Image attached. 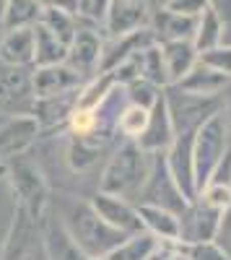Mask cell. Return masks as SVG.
I'll list each match as a JSON object with an SVG mask.
<instances>
[{
  "label": "cell",
  "instance_id": "cell-42",
  "mask_svg": "<svg viewBox=\"0 0 231 260\" xmlns=\"http://www.w3.org/2000/svg\"><path fill=\"white\" fill-rule=\"evenodd\" d=\"M86 260H109V257H86Z\"/></svg>",
  "mask_w": 231,
  "mask_h": 260
},
{
  "label": "cell",
  "instance_id": "cell-35",
  "mask_svg": "<svg viewBox=\"0 0 231 260\" xmlns=\"http://www.w3.org/2000/svg\"><path fill=\"white\" fill-rule=\"evenodd\" d=\"M216 242L223 247V252L231 257V206L223 211L221 216V224H218V232H216Z\"/></svg>",
  "mask_w": 231,
  "mask_h": 260
},
{
  "label": "cell",
  "instance_id": "cell-13",
  "mask_svg": "<svg viewBox=\"0 0 231 260\" xmlns=\"http://www.w3.org/2000/svg\"><path fill=\"white\" fill-rule=\"evenodd\" d=\"M39 120L34 115H11L0 122V156L6 161L24 154L39 136Z\"/></svg>",
  "mask_w": 231,
  "mask_h": 260
},
{
  "label": "cell",
  "instance_id": "cell-40",
  "mask_svg": "<svg viewBox=\"0 0 231 260\" xmlns=\"http://www.w3.org/2000/svg\"><path fill=\"white\" fill-rule=\"evenodd\" d=\"M6 175H8V161L0 156V177H6Z\"/></svg>",
  "mask_w": 231,
  "mask_h": 260
},
{
  "label": "cell",
  "instance_id": "cell-5",
  "mask_svg": "<svg viewBox=\"0 0 231 260\" xmlns=\"http://www.w3.org/2000/svg\"><path fill=\"white\" fill-rule=\"evenodd\" d=\"M140 203H153V206H164L174 213H182L190 201L184 198V192L179 190L177 180L172 177L169 164H166V151H153L151 154V172H148V180H145L140 195H138Z\"/></svg>",
  "mask_w": 231,
  "mask_h": 260
},
{
  "label": "cell",
  "instance_id": "cell-18",
  "mask_svg": "<svg viewBox=\"0 0 231 260\" xmlns=\"http://www.w3.org/2000/svg\"><path fill=\"white\" fill-rule=\"evenodd\" d=\"M164 62H166V73H169V83H179L187 73L195 68V62L200 57L198 47L192 39H172V42H159Z\"/></svg>",
  "mask_w": 231,
  "mask_h": 260
},
{
  "label": "cell",
  "instance_id": "cell-16",
  "mask_svg": "<svg viewBox=\"0 0 231 260\" xmlns=\"http://www.w3.org/2000/svg\"><path fill=\"white\" fill-rule=\"evenodd\" d=\"M0 62L8 68H34V26L6 29L0 42Z\"/></svg>",
  "mask_w": 231,
  "mask_h": 260
},
{
  "label": "cell",
  "instance_id": "cell-19",
  "mask_svg": "<svg viewBox=\"0 0 231 260\" xmlns=\"http://www.w3.org/2000/svg\"><path fill=\"white\" fill-rule=\"evenodd\" d=\"M143 226L148 229L153 237H159L161 242H177L179 240V213L153 206V203H138Z\"/></svg>",
  "mask_w": 231,
  "mask_h": 260
},
{
  "label": "cell",
  "instance_id": "cell-33",
  "mask_svg": "<svg viewBox=\"0 0 231 260\" xmlns=\"http://www.w3.org/2000/svg\"><path fill=\"white\" fill-rule=\"evenodd\" d=\"M198 60L211 65V68H216V71H221V73H226V76H231V45H216L211 50L200 52Z\"/></svg>",
  "mask_w": 231,
  "mask_h": 260
},
{
  "label": "cell",
  "instance_id": "cell-21",
  "mask_svg": "<svg viewBox=\"0 0 231 260\" xmlns=\"http://www.w3.org/2000/svg\"><path fill=\"white\" fill-rule=\"evenodd\" d=\"M78 91H68V94H57V96H47V99H34V117L39 120V125H60L65 122L68 125V117L73 115L75 104H78Z\"/></svg>",
  "mask_w": 231,
  "mask_h": 260
},
{
  "label": "cell",
  "instance_id": "cell-17",
  "mask_svg": "<svg viewBox=\"0 0 231 260\" xmlns=\"http://www.w3.org/2000/svg\"><path fill=\"white\" fill-rule=\"evenodd\" d=\"M148 26L153 29L159 42H172V39H192L198 31V16L177 13L172 8H159L151 11Z\"/></svg>",
  "mask_w": 231,
  "mask_h": 260
},
{
  "label": "cell",
  "instance_id": "cell-1",
  "mask_svg": "<svg viewBox=\"0 0 231 260\" xmlns=\"http://www.w3.org/2000/svg\"><path fill=\"white\" fill-rule=\"evenodd\" d=\"M65 232L73 240V245L81 250L83 257H107L125 237V232L114 229L96 213V208L89 203H75L65 213Z\"/></svg>",
  "mask_w": 231,
  "mask_h": 260
},
{
  "label": "cell",
  "instance_id": "cell-20",
  "mask_svg": "<svg viewBox=\"0 0 231 260\" xmlns=\"http://www.w3.org/2000/svg\"><path fill=\"white\" fill-rule=\"evenodd\" d=\"M228 78L226 73L211 68V65H205V62H195V68L187 73L177 86L184 91H190V94H203V96H218L226 86H228Z\"/></svg>",
  "mask_w": 231,
  "mask_h": 260
},
{
  "label": "cell",
  "instance_id": "cell-30",
  "mask_svg": "<svg viewBox=\"0 0 231 260\" xmlns=\"http://www.w3.org/2000/svg\"><path fill=\"white\" fill-rule=\"evenodd\" d=\"M99 151H101V146H96V143L73 138V143H70V164H73V169L91 167L96 161V156H99Z\"/></svg>",
  "mask_w": 231,
  "mask_h": 260
},
{
  "label": "cell",
  "instance_id": "cell-32",
  "mask_svg": "<svg viewBox=\"0 0 231 260\" xmlns=\"http://www.w3.org/2000/svg\"><path fill=\"white\" fill-rule=\"evenodd\" d=\"M198 198H203L205 203H211L218 211H226L231 206V185H226V182H208L200 190Z\"/></svg>",
  "mask_w": 231,
  "mask_h": 260
},
{
  "label": "cell",
  "instance_id": "cell-8",
  "mask_svg": "<svg viewBox=\"0 0 231 260\" xmlns=\"http://www.w3.org/2000/svg\"><path fill=\"white\" fill-rule=\"evenodd\" d=\"M156 34L151 26H140L135 31H128V34H120V37H112L109 42H104L101 47V60H99V73H107V71H114L117 65L133 60L138 52H143L145 47L156 45Z\"/></svg>",
  "mask_w": 231,
  "mask_h": 260
},
{
  "label": "cell",
  "instance_id": "cell-11",
  "mask_svg": "<svg viewBox=\"0 0 231 260\" xmlns=\"http://www.w3.org/2000/svg\"><path fill=\"white\" fill-rule=\"evenodd\" d=\"M83 86V76L70 68L68 62H57V65H42L34 68L31 73V94L34 99H47L57 94H68Z\"/></svg>",
  "mask_w": 231,
  "mask_h": 260
},
{
  "label": "cell",
  "instance_id": "cell-23",
  "mask_svg": "<svg viewBox=\"0 0 231 260\" xmlns=\"http://www.w3.org/2000/svg\"><path fill=\"white\" fill-rule=\"evenodd\" d=\"M159 245H161L159 237H153L148 229H143V232L128 234L107 257L109 260H148Z\"/></svg>",
  "mask_w": 231,
  "mask_h": 260
},
{
  "label": "cell",
  "instance_id": "cell-3",
  "mask_svg": "<svg viewBox=\"0 0 231 260\" xmlns=\"http://www.w3.org/2000/svg\"><path fill=\"white\" fill-rule=\"evenodd\" d=\"M228 148V130H226V117L223 110L216 112L213 117H208L195 133V148H192V159H195V185L198 195L200 190L211 182L216 167L221 164L223 154Z\"/></svg>",
  "mask_w": 231,
  "mask_h": 260
},
{
  "label": "cell",
  "instance_id": "cell-9",
  "mask_svg": "<svg viewBox=\"0 0 231 260\" xmlns=\"http://www.w3.org/2000/svg\"><path fill=\"white\" fill-rule=\"evenodd\" d=\"M198 133V130H195ZM195 133H179L174 143L166 148V164H169L172 177L177 180L179 190L184 192L187 201L198 198V185H195V159H192V148H195Z\"/></svg>",
  "mask_w": 231,
  "mask_h": 260
},
{
  "label": "cell",
  "instance_id": "cell-25",
  "mask_svg": "<svg viewBox=\"0 0 231 260\" xmlns=\"http://www.w3.org/2000/svg\"><path fill=\"white\" fill-rule=\"evenodd\" d=\"M135 60H138V71L143 78H148L151 83L161 86V89L169 86V73H166V62H164V52H161L159 42L151 47H145L143 52H138Z\"/></svg>",
  "mask_w": 231,
  "mask_h": 260
},
{
  "label": "cell",
  "instance_id": "cell-37",
  "mask_svg": "<svg viewBox=\"0 0 231 260\" xmlns=\"http://www.w3.org/2000/svg\"><path fill=\"white\" fill-rule=\"evenodd\" d=\"M42 8H62L78 16V0H39Z\"/></svg>",
  "mask_w": 231,
  "mask_h": 260
},
{
  "label": "cell",
  "instance_id": "cell-12",
  "mask_svg": "<svg viewBox=\"0 0 231 260\" xmlns=\"http://www.w3.org/2000/svg\"><path fill=\"white\" fill-rule=\"evenodd\" d=\"M101 47L104 42L99 37V31L94 26H83L78 24V31L73 37V42L68 45V65L75 68L83 78H94L99 73V60H101Z\"/></svg>",
  "mask_w": 231,
  "mask_h": 260
},
{
  "label": "cell",
  "instance_id": "cell-14",
  "mask_svg": "<svg viewBox=\"0 0 231 260\" xmlns=\"http://www.w3.org/2000/svg\"><path fill=\"white\" fill-rule=\"evenodd\" d=\"M151 21V6L138 3V0H112L109 13L104 18V29L109 31V37H120L135 31L140 26H148Z\"/></svg>",
  "mask_w": 231,
  "mask_h": 260
},
{
  "label": "cell",
  "instance_id": "cell-41",
  "mask_svg": "<svg viewBox=\"0 0 231 260\" xmlns=\"http://www.w3.org/2000/svg\"><path fill=\"white\" fill-rule=\"evenodd\" d=\"M3 8H6V0H0V26H3Z\"/></svg>",
  "mask_w": 231,
  "mask_h": 260
},
{
  "label": "cell",
  "instance_id": "cell-6",
  "mask_svg": "<svg viewBox=\"0 0 231 260\" xmlns=\"http://www.w3.org/2000/svg\"><path fill=\"white\" fill-rule=\"evenodd\" d=\"M6 177H11L13 190L18 192L21 203L31 211V216H39L47 203V185H45V177H42L39 167L31 159H26L24 154H18V156L8 159Z\"/></svg>",
  "mask_w": 231,
  "mask_h": 260
},
{
  "label": "cell",
  "instance_id": "cell-22",
  "mask_svg": "<svg viewBox=\"0 0 231 260\" xmlns=\"http://www.w3.org/2000/svg\"><path fill=\"white\" fill-rule=\"evenodd\" d=\"M68 60V45L57 34H52L45 24H34V68L57 65Z\"/></svg>",
  "mask_w": 231,
  "mask_h": 260
},
{
  "label": "cell",
  "instance_id": "cell-34",
  "mask_svg": "<svg viewBox=\"0 0 231 260\" xmlns=\"http://www.w3.org/2000/svg\"><path fill=\"white\" fill-rule=\"evenodd\" d=\"M148 260H192V257L179 247V242H161Z\"/></svg>",
  "mask_w": 231,
  "mask_h": 260
},
{
  "label": "cell",
  "instance_id": "cell-36",
  "mask_svg": "<svg viewBox=\"0 0 231 260\" xmlns=\"http://www.w3.org/2000/svg\"><path fill=\"white\" fill-rule=\"evenodd\" d=\"M208 6H211V0H172L166 8H172L177 13H187V16H200Z\"/></svg>",
  "mask_w": 231,
  "mask_h": 260
},
{
  "label": "cell",
  "instance_id": "cell-39",
  "mask_svg": "<svg viewBox=\"0 0 231 260\" xmlns=\"http://www.w3.org/2000/svg\"><path fill=\"white\" fill-rule=\"evenodd\" d=\"M169 3H172V0H148V6H151L153 11H159V8H166Z\"/></svg>",
  "mask_w": 231,
  "mask_h": 260
},
{
  "label": "cell",
  "instance_id": "cell-10",
  "mask_svg": "<svg viewBox=\"0 0 231 260\" xmlns=\"http://www.w3.org/2000/svg\"><path fill=\"white\" fill-rule=\"evenodd\" d=\"M91 206L96 208V213L101 216L104 221L112 224L120 232H125V234H135V232H143L145 229L138 206H133L128 198H122V195L99 190L94 198H91Z\"/></svg>",
  "mask_w": 231,
  "mask_h": 260
},
{
  "label": "cell",
  "instance_id": "cell-2",
  "mask_svg": "<svg viewBox=\"0 0 231 260\" xmlns=\"http://www.w3.org/2000/svg\"><path fill=\"white\" fill-rule=\"evenodd\" d=\"M151 172V151H145L138 141L125 138V143L114 151V156L109 159L104 177L99 182V190H107L122 198H138L145 180Z\"/></svg>",
  "mask_w": 231,
  "mask_h": 260
},
{
  "label": "cell",
  "instance_id": "cell-38",
  "mask_svg": "<svg viewBox=\"0 0 231 260\" xmlns=\"http://www.w3.org/2000/svg\"><path fill=\"white\" fill-rule=\"evenodd\" d=\"M211 8L218 13L226 26H231V0H211Z\"/></svg>",
  "mask_w": 231,
  "mask_h": 260
},
{
  "label": "cell",
  "instance_id": "cell-15",
  "mask_svg": "<svg viewBox=\"0 0 231 260\" xmlns=\"http://www.w3.org/2000/svg\"><path fill=\"white\" fill-rule=\"evenodd\" d=\"M177 133H174V125H172V117H169V107H166V96L161 91V96L153 102L151 107V115H148V125H145L143 136L138 138V143L145 148V151H166L172 143H174Z\"/></svg>",
  "mask_w": 231,
  "mask_h": 260
},
{
  "label": "cell",
  "instance_id": "cell-43",
  "mask_svg": "<svg viewBox=\"0 0 231 260\" xmlns=\"http://www.w3.org/2000/svg\"><path fill=\"white\" fill-rule=\"evenodd\" d=\"M138 3H148V0H138Z\"/></svg>",
  "mask_w": 231,
  "mask_h": 260
},
{
  "label": "cell",
  "instance_id": "cell-4",
  "mask_svg": "<svg viewBox=\"0 0 231 260\" xmlns=\"http://www.w3.org/2000/svg\"><path fill=\"white\" fill-rule=\"evenodd\" d=\"M166 107H169V117L174 125V133H195V130L216 112L223 110V102L218 96H203V94H190L179 89L177 83H169L164 89Z\"/></svg>",
  "mask_w": 231,
  "mask_h": 260
},
{
  "label": "cell",
  "instance_id": "cell-28",
  "mask_svg": "<svg viewBox=\"0 0 231 260\" xmlns=\"http://www.w3.org/2000/svg\"><path fill=\"white\" fill-rule=\"evenodd\" d=\"M148 115H151L148 107L128 102V107H125L122 115H120V136L130 138V141H138L143 136L145 125H148Z\"/></svg>",
  "mask_w": 231,
  "mask_h": 260
},
{
  "label": "cell",
  "instance_id": "cell-31",
  "mask_svg": "<svg viewBox=\"0 0 231 260\" xmlns=\"http://www.w3.org/2000/svg\"><path fill=\"white\" fill-rule=\"evenodd\" d=\"M177 242H179V240H177ZM179 247L190 255L192 260H231L216 240H205V242H195V245L179 242Z\"/></svg>",
  "mask_w": 231,
  "mask_h": 260
},
{
  "label": "cell",
  "instance_id": "cell-27",
  "mask_svg": "<svg viewBox=\"0 0 231 260\" xmlns=\"http://www.w3.org/2000/svg\"><path fill=\"white\" fill-rule=\"evenodd\" d=\"M39 24H45L52 34H57L65 42V45H70L75 31H78V16L70 13V11H62V8H42Z\"/></svg>",
  "mask_w": 231,
  "mask_h": 260
},
{
  "label": "cell",
  "instance_id": "cell-7",
  "mask_svg": "<svg viewBox=\"0 0 231 260\" xmlns=\"http://www.w3.org/2000/svg\"><path fill=\"white\" fill-rule=\"evenodd\" d=\"M221 216H223V211L213 208L203 198H195L179 213V242L195 245V242H205V240H216Z\"/></svg>",
  "mask_w": 231,
  "mask_h": 260
},
{
  "label": "cell",
  "instance_id": "cell-29",
  "mask_svg": "<svg viewBox=\"0 0 231 260\" xmlns=\"http://www.w3.org/2000/svg\"><path fill=\"white\" fill-rule=\"evenodd\" d=\"M125 91H128V99L133 102V104H140V107H153V102L161 96V86H156V83H151L148 78H143V76H138V78H133L130 83H125Z\"/></svg>",
  "mask_w": 231,
  "mask_h": 260
},
{
  "label": "cell",
  "instance_id": "cell-24",
  "mask_svg": "<svg viewBox=\"0 0 231 260\" xmlns=\"http://www.w3.org/2000/svg\"><path fill=\"white\" fill-rule=\"evenodd\" d=\"M223 29H226V24L218 18V13L208 6V8L198 16V31H195V37H192L198 52H205V50L221 45V42H223Z\"/></svg>",
  "mask_w": 231,
  "mask_h": 260
},
{
  "label": "cell",
  "instance_id": "cell-26",
  "mask_svg": "<svg viewBox=\"0 0 231 260\" xmlns=\"http://www.w3.org/2000/svg\"><path fill=\"white\" fill-rule=\"evenodd\" d=\"M42 16L39 0H6L3 8V29L34 26Z\"/></svg>",
  "mask_w": 231,
  "mask_h": 260
}]
</instances>
